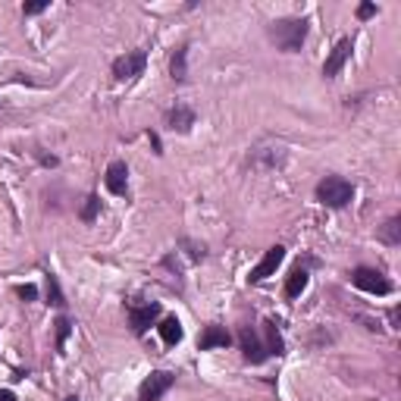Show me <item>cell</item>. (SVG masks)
Returning <instances> with one entry per match:
<instances>
[{
	"instance_id": "6da1fadb",
	"label": "cell",
	"mask_w": 401,
	"mask_h": 401,
	"mask_svg": "<svg viewBox=\"0 0 401 401\" xmlns=\"http://www.w3.org/2000/svg\"><path fill=\"white\" fill-rule=\"evenodd\" d=\"M270 38L276 41V47L285 53H298L301 44H305L307 38V19H279V23L270 25Z\"/></svg>"
},
{
	"instance_id": "ba28073f",
	"label": "cell",
	"mask_w": 401,
	"mask_h": 401,
	"mask_svg": "<svg viewBox=\"0 0 401 401\" xmlns=\"http://www.w3.org/2000/svg\"><path fill=\"white\" fill-rule=\"evenodd\" d=\"M285 260V248L283 245H273V248H267V254H263V260H260L257 267L251 270V276H248V283L251 285H257V283H263L267 276H273L276 270H279V263Z\"/></svg>"
},
{
	"instance_id": "e0dca14e",
	"label": "cell",
	"mask_w": 401,
	"mask_h": 401,
	"mask_svg": "<svg viewBox=\"0 0 401 401\" xmlns=\"http://www.w3.org/2000/svg\"><path fill=\"white\" fill-rule=\"evenodd\" d=\"M47 305L66 307V298H63V289H60V279L53 273H47Z\"/></svg>"
},
{
	"instance_id": "5b68a950",
	"label": "cell",
	"mask_w": 401,
	"mask_h": 401,
	"mask_svg": "<svg viewBox=\"0 0 401 401\" xmlns=\"http://www.w3.org/2000/svg\"><path fill=\"white\" fill-rule=\"evenodd\" d=\"M172 383H176V376L166 370H154L148 379H144L142 386H138V401H160L166 392L172 389Z\"/></svg>"
},
{
	"instance_id": "277c9868",
	"label": "cell",
	"mask_w": 401,
	"mask_h": 401,
	"mask_svg": "<svg viewBox=\"0 0 401 401\" xmlns=\"http://www.w3.org/2000/svg\"><path fill=\"white\" fill-rule=\"evenodd\" d=\"M238 345H242V354H245L248 364H263L270 357V348L267 342H260V335L254 326H242V333H238Z\"/></svg>"
},
{
	"instance_id": "3957f363",
	"label": "cell",
	"mask_w": 401,
	"mask_h": 401,
	"mask_svg": "<svg viewBox=\"0 0 401 401\" xmlns=\"http://www.w3.org/2000/svg\"><path fill=\"white\" fill-rule=\"evenodd\" d=\"M351 283L361 292H367V295H379V298L392 295V283H389L379 270H370V267H357L354 273H351Z\"/></svg>"
},
{
	"instance_id": "4316f807",
	"label": "cell",
	"mask_w": 401,
	"mask_h": 401,
	"mask_svg": "<svg viewBox=\"0 0 401 401\" xmlns=\"http://www.w3.org/2000/svg\"><path fill=\"white\" fill-rule=\"evenodd\" d=\"M63 401H79V398H75V395H69V398H63Z\"/></svg>"
},
{
	"instance_id": "30bf717a",
	"label": "cell",
	"mask_w": 401,
	"mask_h": 401,
	"mask_svg": "<svg viewBox=\"0 0 401 401\" xmlns=\"http://www.w3.org/2000/svg\"><path fill=\"white\" fill-rule=\"evenodd\" d=\"M107 192L116 194V198H122V194H129V166L122 164V160H113L110 166H107Z\"/></svg>"
},
{
	"instance_id": "2e32d148",
	"label": "cell",
	"mask_w": 401,
	"mask_h": 401,
	"mask_svg": "<svg viewBox=\"0 0 401 401\" xmlns=\"http://www.w3.org/2000/svg\"><path fill=\"white\" fill-rule=\"evenodd\" d=\"M379 242H386V245H401V216H392V220H386V226H379Z\"/></svg>"
},
{
	"instance_id": "5bb4252c",
	"label": "cell",
	"mask_w": 401,
	"mask_h": 401,
	"mask_svg": "<svg viewBox=\"0 0 401 401\" xmlns=\"http://www.w3.org/2000/svg\"><path fill=\"white\" fill-rule=\"evenodd\" d=\"M157 333H160V339H164V342L170 345V348H172V345L182 342V335H185V333H182V323H179L176 317H164V320H160Z\"/></svg>"
},
{
	"instance_id": "8fae6325",
	"label": "cell",
	"mask_w": 401,
	"mask_h": 401,
	"mask_svg": "<svg viewBox=\"0 0 401 401\" xmlns=\"http://www.w3.org/2000/svg\"><path fill=\"white\" fill-rule=\"evenodd\" d=\"M232 345V335L226 333V326H204L198 339V348L200 351H214V348H229Z\"/></svg>"
},
{
	"instance_id": "7a4b0ae2",
	"label": "cell",
	"mask_w": 401,
	"mask_h": 401,
	"mask_svg": "<svg viewBox=\"0 0 401 401\" xmlns=\"http://www.w3.org/2000/svg\"><path fill=\"white\" fill-rule=\"evenodd\" d=\"M354 198V185H351L348 179L342 176H326L323 182L317 185V200L323 207H333V210H342L351 204Z\"/></svg>"
},
{
	"instance_id": "cb8c5ba5",
	"label": "cell",
	"mask_w": 401,
	"mask_h": 401,
	"mask_svg": "<svg viewBox=\"0 0 401 401\" xmlns=\"http://www.w3.org/2000/svg\"><path fill=\"white\" fill-rule=\"evenodd\" d=\"M376 16V3H361L357 7V19H373Z\"/></svg>"
},
{
	"instance_id": "ffe728a7",
	"label": "cell",
	"mask_w": 401,
	"mask_h": 401,
	"mask_svg": "<svg viewBox=\"0 0 401 401\" xmlns=\"http://www.w3.org/2000/svg\"><path fill=\"white\" fill-rule=\"evenodd\" d=\"M97 214H101V198L97 194H88V200H85V207H82V223H94Z\"/></svg>"
},
{
	"instance_id": "ac0fdd59",
	"label": "cell",
	"mask_w": 401,
	"mask_h": 401,
	"mask_svg": "<svg viewBox=\"0 0 401 401\" xmlns=\"http://www.w3.org/2000/svg\"><path fill=\"white\" fill-rule=\"evenodd\" d=\"M263 329H267L270 354H285V342H283V335H279V329H276V323H263Z\"/></svg>"
},
{
	"instance_id": "8992f818",
	"label": "cell",
	"mask_w": 401,
	"mask_h": 401,
	"mask_svg": "<svg viewBox=\"0 0 401 401\" xmlns=\"http://www.w3.org/2000/svg\"><path fill=\"white\" fill-rule=\"evenodd\" d=\"M160 320V305L151 301V305H129V326L135 335H144L151 326Z\"/></svg>"
},
{
	"instance_id": "d4e9b609",
	"label": "cell",
	"mask_w": 401,
	"mask_h": 401,
	"mask_svg": "<svg viewBox=\"0 0 401 401\" xmlns=\"http://www.w3.org/2000/svg\"><path fill=\"white\" fill-rule=\"evenodd\" d=\"M0 401H16V392H10V389H0Z\"/></svg>"
},
{
	"instance_id": "44dd1931",
	"label": "cell",
	"mask_w": 401,
	"mask_h": 401,
	"mask_svg": "<svg viewBox=\"0 0 401 401\" xmlns=\"http://www.w3.org/2000/svg\"><path fill=\"white\" fill-rule=\"evenodd\" d=\"M179 248H185V254L192 260H204V254H207V248L198 245V242H192V238H179Z\"/></svg>"
},
{
	"instance_id": "d6986e66",
	"label": "cell",
	"mask_w": 401,
	"mask_h": 401,
	"mask_svg": "<svg viewBox=\"0 0 401 401\" xmlns=\"http://www.w3.org/2000/svg\"><path fill=\"white\" fill-rule=\"evenodd\" d=\"M57 351L60 354H66V339H69V333H73V323H69V317H57Z\"/></svg>"
},
{
	"instance_id": "7c38bea8",
	"label": "cell",
	"mask_w": 401,
	"mask_h": 401,
	"mask_svg": "<svg viewBox=\"0 0 401 401\" xmlns=\"http://www.w3.org/2000/svg\"><path fill=\"white\" fill-rule=\"evenodd\" d=\"M166 126L172 129V132H192V126H194V110L192 107H185V104H176L172 110H166Z\"/></svg>"
},
{
	"instance_id": "4fadbf2b",
	"label": "cell",
	"mask_w": 401,
	"mask_h": 401,
	"mask_svg": "<svg viewBox=\"0 0 401 401\" xmlns=\"http://www.w3.org/2000/svg\"><path fill=\"white\" fill-rule=\"evenodd\" d=\"M307 283H311V273L298 263V267L289 273V279H285V298H298L301 292L307 289Z\"/></svg>"
},
{
	"instance_id": "9c48e42d",
	"label": "cell",
	"mask_w": 401,
	"mask_h": 401,
	"mask_svg": "<svg viewBox=\"0 0 401 401\" xmlns=\"http://www.w3.org/2000/svg\"><path fill=\"white\" fill-rule=\"evenodd\" d=\"M351 51H354V41H351V38H342V41L333 47V53L326 57V63H323V75H326V79H335V75L342 73L345 63H348Z\"/></svg>"
},
{
	"instance_id": "603a6c76",
	"label": "cell",
	"mask_w": 401,
	"mask_h": 401,
	"mask_svg": "<svg viewBox=\"0 0 401 401\" xmlns=\"http://www.w3.org/2000/svg\"><path fill=\"white\" fill-rule=\"evenodd\" d=\"M16 295L23 298V301H35V298H38V289H35V285H16Z\"/></svg>"
},
{
	"instance_id": "484cf974",
	"label": "cell",
	"mask_w": 401,
	"mask_h": 401,
	"mask_svg": "<svg viewBox=\"0 0 401 401\" xmlns=\"http://www.w3.org/2000/svg\"><path fill=\"white\" fill-rule=\"evenodd\" d=\"M148 138H151V144H154V151H157V154H164V151H160V138H157L154 132H148Z\"/></svg>"
},
{
	"instance_id": "52a82bcc",
	"label": "cell",
	"mask_w": 401,
	"mask_h": 401,
	"mask_svg": "<svg viewBox=\"0 0 401 401\" xmlns=\"http://www.w3.org/2000/svg\"><path fill=\"white\" fill-rule=\"evenodd\" d=\"M144 66H148V53L132 51V53H126V57L113 60V75H116L119 82H129V79H135V75H142Z\"/></svg>"
},
{
	"instance_id": "7402d4cb",
	"label": "cell",
	"mask_w": 401,
	"mask_h": 401,
	"mask_svg": "<svg viewBox=\"0 0 401 401\" xmlns=\"http://www.w3.org/2000/svg\"><path fill=\"white\" fill-rule=\"evenodd\" d=\"M47 7H51V0H38V3H25L23 13H25V16H38V13H44Z\"/></svg>"
},
{
	"instance_id": "9a60e30c",
	"label": "cell",
	"mask_w": 401,
	"mask_h": 401,
	"mask_svg": "<svg viewBox=\"0 0 401 401\" xmlns=\"http://www.w3.org/2000/svg\"><path fill=\"white\" fill-rule=\"evenodd\" d=\"M170 75L176 82H188V44H182L170 60Z\"/></svg>"
}]
</instances>
